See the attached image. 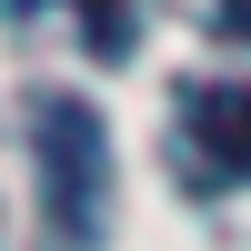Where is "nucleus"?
Masks as SVG:
<instances>
[{"mask_svg":"<svg viewBox=\"0 0 251 251\" xmlns=\"http://www.w3.org/2000/svg\"><path fill=\"white\" fill-rule=\"evenodd\" d=\"M30 151H40V211L71 251H91L111 231V131L80 91H40L30 100Z\"/></svg>","mask_w":251,"mask_h":251,"instance_id":"1","label":"nucleus"},{"mask_svg":"<svg viewBox=\"0 0 251 251\" xmlns=\"http://www.w3.org/2000/svg\"><path fill=\"white\" fill-rule=\"evenodd\" d=\"M171 151H181V181H191V191L251 181V80H191Z\"/></svg>","mask_w":251,"mask_h":251,"instance_id":"2","label":"nucleus"},{"mask_svg":"<svg viewBox=\"0 0 251 251\" xmlns=\"http://www.w3.org/2000/svg\"><path fill=\"white\" fill-rule=\"evenodd\" d=\"M10 10H40V0H10ZM60 10L80 20V40H91V60H131V40H141L131 0H60Z\"/></svg>","mask_w":251,"mask_h":251,"instance_id":"3","label":"nucleus"},{"mask_svg":"<svg viewBox=\"0 0 251 251\" xmlns=\"http://www.w3.org/2000/svg\"><path fill=\"white\" fill-rule=\"evenodd\" d=\"M221 20H231V30H241V40H251V0H221Z\"/></svg>","mask_w":251,"mask_h":251,"instance_id":"4","label":"nucleus"}]
</instances>
